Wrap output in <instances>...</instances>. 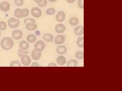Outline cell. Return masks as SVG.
<instances>
[{
	"label": "cell",
	"mask_w": 122,
	"mask_h": 91,
	"mask_svg": "<svg viewBox=\"0 0 122 91\" xmlns=\"http://www.w3.org/2000/svg\"><path fill=\"white\" fill-rule=\"evenodd\" d=\"M56 51L58 54H63L66 53L67 49L66 47L64 46H60L57 47Z\"/></svg>",
	"instance_id": "15"
},
{
	"label": "cell",
	"mask_w": 122,
	"mask_h": 91,
	"mask_svg": "<svg viewBox=\"0 0 122 91\" xmlns=\"http://www.w3.org/2000/svg\"><path fill=\"white\" fill-rule=\"evenodd\" d=\"M78 65V61L76 60L72 59L69 60L67 63L68 67H75Z\"/></svg>",
	"instance_id": "21"
},
{
	"label": "cell",
	"mask_w": 122,
	"mask_h": 91,
	"mask_svg": "<svg viewBox=\"0 0 122 91\" xmlns=\"http://www.w3.org/2000/svg\"><path fill=\"white\" fill-rule=\"evenodd\" d=\"M55 13V9L54 8H51L48 9L46 11V14L48 15H53Z\"/></svg>",
	"instance_id": "29"
},
{
	"label": "cell",
	"mask_w": 122,
	"mask_h": 91,
	"mask_svg": "<svg viewBox=\"0 0 122 91\" xmlns=\"http://www.w3.org/2000/svg\"><path fill=\"white\" fill-rule=\"evenodd\" d=\"M48 4V1L47 0H42L40 3H37V5L39 7H46L47 5Z\"/></svg>",
	"instance_id": "27"
},
{
	"label": "cell",
	"mask_w": 122,
	"mask_h": 91,
	"mask_svg": "<svg viewBox=\"0 0 122 91\" xmlns=\"http://www.w3.org/2000/svg\"><path fill=\"white\" fill-rule=\"evenodd\" d=\"M76 58L79 59H82L83 58V53L82 51L77 52L75 54Z\"/></svg>",
	"instance_id": "25"
},
{
	"label": "cell",
	"mask_w": 122,
	"mask_h": 91,
	"mask_svg": "<svg viewBox=\"0 0 122 91\" xmlns=\"http://www.w3.org/2000/svg\"><path fill=\"white\" fill-rule=\"evenodd\" d=\"M25 28L29 31H33L37 28V26L35 23H31L26 24Z\"/></svg>",
	"instance_id": "14"
},
{
	"label": "cell",
	"mask_w": 122,
	"mask_h": 91,
	"mask_svg": "<svg viewBox=\"0 0 122 91\" xmlns=\"http://www.w3.org/2000/svg\"><path fill=\"white\" fill-rule=\"evenodd\" d=\"M1 47L4 50H8L12 48L14 46V42L12 39L9 37L3 38L1 41Z\"/></svg>",
	"instance_id": "1"
},
{
	"label": "cell",
	"mask_w": 122,
	"mask_h": 91,
	"mask_svg": "<svg viewBox=\"0 0 122 91\" xmlns=\"http://www.w3.org/2000/svg\"><path fill=\"white\" fill-rule=\"evenodd\" d=\"M83 37H81L78 38L77 41V44L79 47L82 48L83 47Z\"/></svg>",
	"instance_id": "22"
},
{
	"label": "cell",
	"mask_w": 122,
	"mask_h": 91,
	"mask_svg": "<svg viewBox=\"0 0 122 91\" xmlns=\"http://www.w3.org/2000/svg\"><path fill=\"white\" fill-rule=\"evenodd\" d=\"M56 61L58 65L61 66L65 64L66 63V60L64 56H60L57 58Z\"/></svg>",
	"instance_id": "13"
},
{
	"label": "cell",
	"mask_w": 122,
	"mask_h": 91,
	"mask_svg": "<svg viewBox=\"0 0 122 91\" xmlns=\"http://www.w3.org/2000/svg\"></svg>",
	"instance_id": "38"
},
{
	"label": "cell",
	"mask_w": 122,
	"mask_h": 91,
	"mask_svg": "<svg viewBox=\"0 0 122 91\" xmlns=\"http://www.w3.org/2000/svg\"><path fill=\"white\" fill-rule=\"evenodd\" d=\"M65 41V37L62 35H58L55 39V43L56 44H63Z\"/></svg>",
	"instance_id": "10"
},
{
	"label": "cell",
	"mask_w": 122,
	"mask_h": 91,
	"mask_svg": "<svg viewBox=\"0 0 122 91\" xmlns=\"http://www.w3.org/2000/svg\"><path fill=\"white\" fill-rule=\"evenodd\" d=\"M75 1V0H67V2L69 3H73Z\"/></svg>",
	"instance_id": "34"
},
{
	"label": "cell",
	"mask_w": 122,
	"mask_h": 91,
	"mask_svg": "<svg viewBox=\"0 0 122 91\" xmlns=\"http://www.w3.org/2000/svg\"><path fill=\"white\" fill-rule=\"evenodd\" d=\"M20 21L14 18H10L8 21L9 27L12 28H15L18 27L20 25Z\"/></svg>",
	"instance_id": "3"
},
{
	"label": "cell",
	"mask_w": 122,
	"mask_h": 91,
	"mask_svg": "<svg viewBox=\"0 0 122 91\" xmlns=\"http://www.w3.org/2000/svg\"><path fill=\"white\" fill-rule=\"evenodd\" d=\"M23 36V32L20 30H14L12 33V36L15 40H20L22 38Z\"/></svg>",
	"instance_id": "6"
},
{
	"label": "cell",
	"mask_w": 122,
	"mask_h": 91,
	"mask_svg": "<svg viewBox=\"0 0 122 91\" xmlns=\"http://www.w3.org/2000/svg\"><path fill=\"white\" fill-rule=\"evenodd\" d=\"M33 0L34 2H36V3H39L41 2L42 0Z\"/></svg>",
	"instance_id": "35"
},
{
	"label": "cell",
	"mask_w": 122,
	"mask_h": 91,
	"mask_svg": "<svg viewBox=\"0 0 122 91\" xmlns=\"http://www.w3.org/2000/svg\"><path fill=\"white\" fill-rule=\"evenodd\" d=\"M10 66L11 67H21V64L19 61H12L10 64Z\"/></svg>",
	"instance_id": "24"
},
{
	"label": "cell",
	"mask_w": 122,
	"mask_h": 91,
	"mask_svg": "<svg viewBox=\"0 0 122 91\" xmlns=\"http://www.w3.org/2000/svg\"><path fill=\"white\" fill-rule=\"evenodd\" d=\"M31 13L33 17L36 18L41 17L42 14L41 9L38 7H34L32 8Z\"/></svg>",
	"instance_id": "5"
},
{
	"label": "cell",
	"mask_w": 122,
	"mask_h": 91,
	"mask_svg": "<svg viewBox=\"0 0 122 91\" xmlns=\"http://www.w3.org/2000/svg\"><path fill=\"white\" fill-rule=\"evenodd\" d=\"M26 40L30 43H34L36 40V38L35 35L29 34L26 36Z\"/></svg>",
	"instance_id": "19"
},
{
	"label": "cell",
	"mask_w": 122,
	"mask_h": 91,
	"mask_svg": "<svg viewBox=\"0 0 122 91\" xmlns=\"http://www.w3.org/2000/svg\"><path fill=\"white\" fill-rule=\"evenodd\" d=\"M20 48L24 50H26L29 47V44L25 41H21L20 44Z\"/></svg>",
	"instance_id": "18"
},
{
	"label": "cell",
	"mask_w": 122,
	"mask_h": 91,
	"mask_svg": "<svg viewBox=\"0 0 122 91\" xmlns=\"http://www.w3.org/2000/svg\"><path fill=\"white\" fill-rule=\"evenodd\" d=\"M21 57V62L23 65L26 66L30 65L31 60L30 57L29 56L25 55Z\"/></svg>",
	"instance_id": "7"
},
{
	"label": "cell",
	"mask_w": 122,
	"mask_h": 91,
	"mask_svg": "<svg viewBox=\"0 0 122 91\" xmlns=\"http://www.w3.org/2000/svg\"><path fill=\"white\" fill-rule=\"evenodd\" d=\"M66 27L64 25L62 24H57L55 27V30L58 33H62L65 32Z\"/></svg>",
	"instance_id": "11"
},
{
	"label": "cell",
	"mask_w": 122,
	"mask_h": 91,
	"mask_svg": "<svg viewBox=\"0 0 122 91\" xmlns=\"http://www.w3.org/2000/svg\"><path fill=\"white\" fill-rule=\"evenodd\" d=\"M45 46V44L44 41L39 40L35 43L34 45V48L37 51L41 52L44 50Z\"/></svg>",
	"instance_id": "4"
},
{
	"label": "cell",
	"mask_w": 122,
	"mask_h": 91,
	"mask_svg": "<svg viewBox=\"0 0 122 91\" xmlns=\"http://www.w3.org/2000/svg\"><path fill=\"white\" fill-rule=\"evenodd\" d=\"M31 56L34 60H38L41 57V52L37 51L35 50H33L32 52Z\"/></svg>",
	"instance_id": "12"
},
{
	"label": "cell",
	"mask_w": 122,
	"mask_h": 91,
	"mask_svg": "<svg viewBox=\"0 0 122 91\" xmlns=\"http://www.w3.org/2000/svg\"><path fill=\"white\" fill-rule=\"evenodd\" d=\"M24 22L25 24L31 23H35V21L34 19L32 18H28L24 20Z\"/></svg>",
	"instance_id": "30"
},
{
	"label": "cell",
	"mask_w": 122,
	"mask_h": 91,
	"mask_svg": "<svg viewBox=\"0 0 122 91\" xmlns=\"http://www.w3.org/2000/svg\"><path fill=\"white\" fill-rule=\"evenodd\" d=\"M57 0H49V1L51 2H55L57 1Z\"/></svg>",
	"instance_id": "36"
},
{
	"label": "cell",
	"mask_w": 122,
	"mask_h": 91,
	"mask_svg": "<svg viewBox=\"0 0 122 91\" xmlns=\"http://www.w3.org/2000/svg\"><path fill=\"white\" fill-rule=\"evenodd\" d=\"M78 19L76 17H72L71 18L69 21V23L70 25L73 26H75L78 23Z\"/></svg>",
	"instance_id": "20"
},
{
	"label": "cell",
	"mask_w": 122,
	"mask_h": 91,
	"mask_svg": "<svg viewBox=\"0 0 122 91\" xmlns=\"http://www.w3.org/2000/svg\"><path fill=\"white\" fill-rule=\"evenodd\" d=\"M75 33L78 36H81L83 33V28L82 26H78L76 27L74 29Z\"/></svg>",
	"instance_id": "17"
},
{
	"label": "cell",
	"mask_w": 122,
	"mask_h": 91,
	"mask_svg": "<svg viewBox=\"0 0 122 91\" xmlns=\"http://www.w3.org/2000/svg\"><path fill=\"white\" fill-rule=\"evenodd\" d=\"M41 65L38 64L36 62H33L31 65V67H41Z\"/></svg>",
	"instance_id": "32"
},
{
	"label": "cell",
	"mask_w": 122,
	"mask_h": 91,
	"mask_svg": "<svg viewBox=\"0 0 122 91\" xmlns=\"http://www.w3.org/2000/svg\"><path fill=\"white\" fill-rule=\"evenodd\" d=\"M66 15L64 12L62 11H59L56 15V20L58 22H63L65 19Z\"/></svg>",
	"instance_id": "9"
},
{
	"label": "cell",
	"mask_w": 122,
	"mask_h": 91,
	"mask_svg": "<svg viewBox=\"0 0 122 91\" xmlns=\"http://www.w3.org/2000/svg\"><path fill=\"white\" fill-rule=\"evenodd\" d=\"M10 9V4L8 2H3L0 4V9L3 12H8Z\"/></svg>",
	"instance_id": "8"
},
{
	"label": "cell",
	"mask_w": 122,
	"mask_h": 91,
	"mask_svg": "<svg viewBox=\"0 0 122 91\" xmlns=\"http://www.w3.org/2000/svg\"><path fill=\"white\" fill-rule=\"evenodd\" d=\"M1 34V32L0 31V36Z\"/></svg>",
	"instance_id": "37"
},
{
	"label": "cell",
	"mask_w": 122,
	"mask_h": 91,
	"mask_svg": "<svg viewBox=\"0 0 122 91\" xmlns=\"http://www.w3.org/2000/svg\"><path fill=\"white\" fill-rule=\"evenodd\" d=\"M78 6L81 9L83 8V0H78Z\"/></svg>",
	"instance_id": "31"
},
{
	"label": "cell",
	"mask_w": 122,
	"mask_h": 91,
	"mask_svg": "<svg viewBox=\"0 0 122 91\" xmlns=\"http://www.w3.org/2000/svg\"><path fill=\"white\" fill-rule=\"evenodd\" d=\"M43 39L45 41L48 42H52L54 40L53 36L50 33H46L43 36Z\"/></svg>",
	"instance_id": "16"
},
{
	"label": "cell",
	"mask_w": 122,
	"mask_h": 91,
	"mask_svg": "<svg viewBox=\"0 0 122 91\" xmlns=\"http://www.w3.org/2000/svg\"><path fill=\"white\" fill-rule=\"evenodd\" d=\"M15 4L18 7H21L24 5V0H14Z\"/></svg>",
	"instance_id": "28"
},
{
	"label": "cell",
	"mask_w": 122,
	"mask_h": 91,
	"mask_svg": "<svg viewBox=\"0 0 122 91\" xmlns=\"http://www.w3.org/2000/svg\"><path fill=\"white\" fill-rule=\"evenodd\" d=\"M7 27V25L6 23L4 21L0 22V30H5Z\"/></svg>",
	"instance_id": "26"
},
{
	"label": "cell",
	"mask_w": 122,
	"mask_h": 91,
	"mask_svg": "<svg viewBox=\"0 0 122 91\" xmlns=\"http://www.w3.org/2000/svg\"><path fill=\"white\" fill-rule=\"evenodd\" d=\"M48 67H56L57 65L56 64L54 63H50L48 64Z\"/></svg>",
	"instance_id": "33"
},
{
	"label": "cell",
	"mask_w": 122,
	"mask_h": 91,
	"mask_svg": "<svg viewBox=\"0 0 122 91\" xmlns=\"http://www.w3.org/2000/svg\"><path fill=\"white\" fill-rule=\"evenodd\" d=\"M29 14V11L27 9H16L14 11V15L15 17L17 18H21L28 16Z\"/></svg>",
	"instance_id": "2"
},
{
	"label": "cell",
	"mask_w": 122,
	"mask_h": 91,
	"mask_svg": "<svg viewBox=\"0 0 122 91\" xmlns=\"http://www.w3.org/2000/svg\"><path fill=\"white\" fill-rule=\"evenodd\" d=\"M28 51H24L21 49H18V50L17 54L18 56L20 57H21L24 55L28 54Z\"/></svg>",
	"instance_id": "23"
}]
</instances>
